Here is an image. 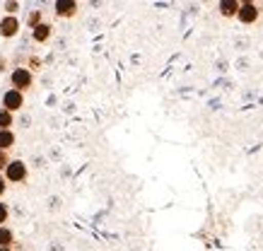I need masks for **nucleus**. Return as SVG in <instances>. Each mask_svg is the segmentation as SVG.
I'll return each mask as SVG.
<instances>
[{
  "label": "nucleus",
  "instance_id": "obj_3",
  "mask_svg": "<svg viewBox=\"0 0 263 251\" xmlns=\"http://www.w3.org/2000/svg\"><path fill=\"white\" fill-rule=\"evenodd\" d=\"M3 109L10 113H17L24 109V94L22 92H17V89H5V94H3Z\"/></svg>",
  "mask_w": 263,
  "mask_h": 251
},
{
  "label": "nucleus",
  "instance_id": "obj_14",
  "mask_svg": "<svg viewBox=\"0 0 263 251\" xmlns=\"http://www.w3.org/2000/svg\"><path fill=\"white\" fill-rule=\"evenodd\" d=\"M10 220V208H8V203H3L0 201V227H5V222Z\"/></svg>",
  "mask_w": 263,
  "mask_h": 251
},
{
  "label": "nucleus",
  "instance_id": "obj_15",
  "mask_svg": "<svg viewBox=\"0 0 263 251\" xmlns=\"http://www.w3.org/2000/svg\"><path fill=\"white\" fill-rule=\"evenodd\" d=\"M22 8V5H20V3H17V0H10V3H3V10H5V15H15L17 10Z\"/></svg>",
  "mask_w": 263,
  "mask_h": 251
},
{
  "label": "nucleus",
  "instance_id": "obj_16",
  "mask_svg": "<svg viewBox=\"0 0 263 251\" xmlns=\"http://www.w3.org/2000/svg\"><path fill=\"white\" fill-rule=\"evenodd\" d=\"M41 65H44V63H41V58L39 56H32V58H29V63H27V68L34 73V70H41Z\"/></svg>",
  "mask_w": 263,
  "mask_h": 251
},
{
  "label": "nucleus",
  "instance_id": "obj_4",
  "mask_svg": "<svg viewBox=\"0 0 263 251\" xmlns=\"http://www.w3.org/2000/svg\"><path fill=\"white\" fill-rule=\"evenodd\" d=\"M258 17H261L258 5H256V3H251V0H241L239 15H237V20H239L241 25H254V22H258Z\"/></svg>",
  "mask_w": 263,
  "mask_h": 251
},
{
  "label": "nucleus",
  "instance_id": "obj_1",
  "mask_svg": "<svg viewBox=\"0 0 263 251\" xmlns=\"http://www.w3.org/2000/svg\"><path fill=\"white\" fill-rule=\"evenodd\" d=\"M10 85H12V89L27 94V92L34 87V73L27 65H20V68H15V70L10 73Z\"/></svg>",
  "mask_w": 263,
  "mask_h": 251
},
{
  "label": "nucleus",
  "instance_id": "obj_5",
  "mask_svg": "<svg viewBox=\"0 0 263 251\" xmlns=\"http://www.w3.org/2000/svg\"><path fill=\"white\" fill-rule=\"evenodd\" d=\"M20 29H22V25H20V17L17 15H5L3 20H0V36H3V39H12V36H17Z\"/></svg>",
  "mask_w": 263,
  "mask_h": 251
},
{
  "label": "nucleus",
  "instance_id": "obj_10",
  "mask_svg": "<svg viewBox=\"0 0 263 251\" xmlns=\"http://www.w3.org/2000/svg\"><path fill=\"white\" fill-rule=\"evenodd\" d=\"M15 246V232L8 225L0 227V249H12Z\"/></svg>",
  "mask_w": 263,
  "mask_h": 251
},
{
  "label": "nucleus",
  "instance_id": "obj_9",
  "mask_svg": "<svg viewBox=\"0 0 263 251\" xmlns=\"http://www.w3.org/2000/svg\"><path fill=\"white\" fill-rule=\"evenodd\" d=\"M15 143H17L15 130H0V150L10 152V150L15 147Z\"/></svg>",
  "mask_w": 263,
  "mask_h": 251
},
{
  "label": "nucleus",
  "instance_id": "obj_11",
  "mask_svg": "<svg viewBox=\"0 0 263 251\" xmlns=\"http://www.w3.org/2000/svg\"><path fill=\"white\" fill-rule=\"evenodd\" d=\"M24 25L34 32L39 25H44V12H41V10H29V15H27V20H24Z\"/></svg>",
  "mask_w": 263,
  "mask_h": 251
},
{
  "label": "nucleus",
  "instance_id": "obj_13",
  "mask_svg": "<svg viewBox=\"0 0 263 251\" xmlns=\"http://www.w3.org/2000/svg\"><path fill=\"white\" fill-rule=\"evenodd\" d=\"M10 162H12V157H10V152H5V150H0V174H5V169L10 167Z\"/></svg>",
  "mask_w": 263,
  "mask_h": 251
},
{
  "label": "nucleus",
  "instance_id": "obj_17",
  "mask_svg": "<svg viewBox=\"0 0 263 251\" xmlns=\"http://www.w3.org/2000/svg\"><path fill=\"white\" fill-rule=\"evenodd\" d=\"M5 194H8V179H5V174H0V201Z\"/></svg>",
  "mask_w": 263,
  "mask_h": 251
},
{
  "label": "nucleus",
  "instance_id": "obj_12",
  "mask_svg": "<svg viewBox=\"0 0 263 251\" xmlns=\"http://www.w3.org/2000/svg\"><path fill=\"white\" fill-rule=\"evenodd\" d=\"M12 126H15V113L0 109V130H12Z\"/></svg>",
  "mask_w": 263,
  "mask_h": 251
},
{
  "label": "nucleus",
  "instance_id": "obj_18",
  "mask_svg": "<svg viewBox=\"0 0 263 251\" xmlns=\"http://www.w3.org/2000/svg\"><path fill=\"white\" fill-rule=\"evenodd\" d=\"M0 251H12V249H0Z\"/></svg>",
  "mask_w": 263,
  "mask_h": 251
},
{
  "label": "nucleus",
  "instance_id": "obj_2",
  "mask_svg": "<svg viewBox=\"0 0 263 251\" xmlns=\"http://www.w3.org/2000/svg\"><path fill=\"white\" fill-rule=\"evenodd\" d=\"M29 177V169H27V164L22 160H12L10 167L5 169V179H8V184H24Z\"/></svg>",
  "mask_w": 263,
  "mask_h": 251
},
{
  "label": "nucleus",
  "instance_id": "obj_6",
  "mask_svg": "<svg viewBox=\"0 0 263 251\" xmlns=\"http://www.w3.org/2000/svg\"><path fill=\"white\" fill-rule=\"evenodd\" d=\"M53 10H56V17H61V20H70V17L78 15L80 5H78L75 0H56V3H53Z\"/></svg>",
  "mask_w": 263,
  "mask_h": 251
},
{
  "label": "nucleus",
  "instance_id": "obj_7",
  "mask_svg": "<svg viewBox=\"0 0 263 251\" xmlns=\"http://www.w3.org/2000/svg\"><path fill=\"white\" fill-rule=\"evenodd\" d=\"M239 8H241V0H222V3H217V10H220V15L232 20V17L239 15Z\"/></svg>",
  "mask_w": 263,
  "mask_h": 251
},
{
  "label": "nucleus",
  "instance_id": "obj_8",
  "mask_svg": "<svg viewBox=\"0 0 263 251\" xmlns=\"http://www.w3.org/2000/svg\"><path fill=\"white\" fill-rule=\"evenodd\" d=\"M51 34H53V27L48 25V22H44V25H39L32 32V39L36 41V44H46V41L51 39Z\"/></svg>",
  "mask_w": 263,
  "mask_h": 251
}]
</instances>
